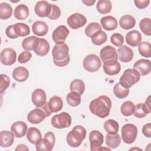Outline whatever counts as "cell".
Here are the masks:
<instances>
[{
    "label": "cell",
    "mask_w": 151,
    "mask_h": 151,
    "mask_svg": "<svg viewBox=\"0 0 151 151\" xmlns=\"http://www.w3.org/2000/svg\"><path fill=\"white\" fill-rule=\"evenodd\" d=\"M13 78L18 82H24L29 77L28 70L24 67H18L15 68L12 73Z\"/></svg>",
    "instance_id": "25"
},
{
    "label": "cell",
    "mask_w": 151,
    "mask_h": 151,
    "mask_svg": "<svg viewBox=\"0 0 151 151\" xmlns=\"http://www.w3.org/2000/svg\"><path fill=\"white\" fill-rule=\"evenodd\" d=\"M136 24L135 18L130 15H123L119 19V25L120 27L125 30L130 29L134 27Z\"/></svg>",
    "instance_id": "28"
},
{
    "label": "cell",
    "mask_w": 151,
    "mask_h": 151,
    "mask_svg": "<svg viewBox=\"0 0 151 151\" xmlns=\"http://www.w3.org/2000/svg\"><path fill=\"white\" fill-rule=\"evenodd\" d=\"M12 14V8L11 6L6 2L0 4V18L1 19H7Z\"/></svg>",
    "instance_id": "37"
},
{
    "label": "cell",
    "mask_w": 151,
    "mask_h": 151,
    "mask_svg": "<svg viewBox=\"0 0 151 151\" xmlns=\"http://www.w3.org/2000/svg\"><path fill=\"white\" fill-rule=\"evenodd\" d=\"M90 150H99L104 142L103 134L97 130H92L89 134Z\"/></svg>",
    "instance_id": "10"
},
{
    "label": "cell",
    "mask_w": 151,
    "mask_h": 151,
    "mask_svg": "<svg viewBox=\"0 0 151 151\" xmlns=\"http://www.w3.org/2000/svg\"><path fill=\"white\" fill-rule=\"evenodd\" d=\"M28 130V126L26 123L22 121H17L14 123L11 127V132L14 136L17 138L24 137Z\"/></svg>",
    "instance_id": "19"
},
{
    "label": "cell",
    "mask_w": 151,
    "mask_h": 151,
    "mask_svg": "<svg viewBox=\"0 0 151 151\" xmlns=\"http://www.w3.org/2000/svg\"><path fill=\"white\" fill-rule=\"evenodd\" d=\"M35 14L40 17H47L50 14L51 4L46 1H38L34 8Z\"/></svg>",
    "instance_id": "15"
},
{
    "label": "cell",
    "mask_w": 151,
    "mask_h": 151,
    "mask_svg": "<svg viewBox=\"0 0 151 151\" xmlns=\"http://www.w3.org/2000/svg\"><path fill=\"white\" fill-rule=\"evenodd\" d=\"M5 33H6V36L11 39H14V38H17L18 37V36L15 33L14 25H9L6 29Z\"/></svg>",
    "instance_id": "50"
},
{
    "label": "cell",
    "mask_w": 151,
    "mask_h": 151,
    "mask_svg": "<svg viewBox=\"0 0 151 151\" xmlns=\"http://www.w3.org/2000/svg\"><path fill=\"white\" fill-rule=\"evenodd\" d=\"M70 60V55H68L66 58L63 60H56L53 59V62L58 67H64L67 65L69 63Z\"/></svg>",
    "instance_id": "53"
},
{
    "label": "cell",
    "mask_w": 151,
    "mask_h": 151,
    "mask_svg": "<svg viewBox=\"0 0 151 151\" xmlns=\"http://www.w3.org/2000/svg\"><path fill=\"white\" fill-rule=\"evenodd\" d=\"M82 2L87 6H92L96 2V0H83Z\"/></svg>",
    "instance_id": "55"
},
{
    "label": "cell",
    "mask_w": 151,
    "mask_h": 151,
    "mask_svg": "<svg viewBox=\"0 0 151 151\" xmlns=\"http://www.w3.org/2000/svg\"><path fill=\"white\" fill-rule=\"evenodd\" d=\"M14 26L15 33L18 37H25L30 33L29 27L24 23H16Z\"/></svg>",
    "instance_id": "40"
},
{
    "label": "cell",
    "mask_w": 151,
    "mask_h": 151,
    "mask_svg": "<svg viewBox=\"0 0 151 151\" xmlns=\"http://www.w3.org/2000/svg\"><path fill=\"white\" fill-rule=\"evenodd\" d=\"M40 42V38L36 36H29L23 40L22 42V48L26 51L34 50L38 46Z\"/></svg>",
    "instance_id": "27"
},
{
    "label": "cell",
    "mask_w": 151,
    "mask_h": 151,
    "mask_svg": "<svg viewBox=\"0 0 151 151\" xmlns=\"http://www.w3.org/2000/svg\"><path fill=\"white\" fill-rule=\"evenodd\" d=\"M134 104L131 101H126L123 103L120 107V111L124 116H130L132 115L134 110Z\"/></svg>",
    "instance_id": "39"
},
{
    "label": "cell",
    "mask_w": 151,
    "mask_h": 151,
    "mask_svg": "<svg viewBox=\"0 0 151 151\" xmlns=\"http://www.w3.org/2000/svg\"><path fill=\"white\" fill-rule=\"evenodd\" d=\"M114 94L120 99H124L126 97L129 93V88H126L123 87L119 83L115 84L113 88Z\"/></svg>",
    "instance_id": "42"
},
{
    "label": "cell",
    "mask_w": 151,
    "mask_h": 151,
    "mask_svg": "<svg viewBox=\"0 0 151 151\" xmlns=\"http://www.w3.org/2000/svg\"><path fill=\"white\" fill-rule=\"evenodd\" d=\"M55 137L52 132H48L45 134L44 137L36 145L37 150H51L55 145Z\"/></svg>",
    "instance_id": "8"
},
{
    "label": "cell",
    "mask_w": 151,
    "mask_h": 151,
    "mask_svg": "<svg viewBox=\"0 0 151 151\" xmlns=\"http://www.w3.org/2000/svg\"><path fill=\"white\" fill-rule=\"evenodd\" d=\"M103 68L106 74L112 76L119 73L121 70V65L117 60H111L104 62Z\"/></svg>",
    "instance_id": "14"
},
{
    "label": "cell",
    "mask_w": 151,
    "mask_h": 151,
    "mask_svg": "<svg viewBox=\"0 0 151 151\" xmlns=\"http://www.w3.org/2000/svg\"><path fill=\"white\" fill-rule=\"evenodd\" d=\"M1 80H0V92L1 94H2L6 89L9 87L10 83V80L9 77L4 74H1Z\"/></svg>",
    "instance_id": "47"
},
{
    "label": "cell",
    "mask_w": 151,
    "mask_h": 151,
    "mask_svg": "<svg viewBox=\"0 0 151 151\" xmlns=\"http://www.w3.org/2000/svg\"><path fill=\"white\" fill-rule=\"evenodd\" d=\"M87 22L85 16L80 13H74L67 18V24L73 29H77L83 27Z\"/></svg>",
    "instance_id": "11"
},
{
    "label": "cell",
    "mask_w": 151,
    "mask_h": 151,
    "mask_svg": "<svg viewBox=\"0 0 151 151\" xmlns=\"http://www.w3.org/2000/svg\"><path fill=\"white\" fill-rule=\"evenodd\" d=\"M17 53L11 48H4L1 52V62L5 65H11L16 61Z\"/></svg>",
    "instance_id": "12"
},
{
    "label": "cell",
    "mask_w": 151,
    "mask_h": 151,
    "mask_svg": "<svg viewBox=\"0 0 151 151\" xmlns=\"http://www.w3.org/2000/svg\"><path fill=\"white\" fill-rule=\"evenodd\" d=\"M118 58L122 63H129L133 58V51L132 49L126 45H122L117 50Z\"/></svg>",
    "instance_id": "17"
},
{
    "label": "cell",
    "mask_w": 151,
    "mask_h": 151,
    "mask_svg": "<svg viewBox=\"0 0 151 151\" xmlns=\"http://www.w3.org/2000/svg\"><path fill=\"white\" fill-rule=\"evenodd\" d=\"M100 30H101V27L99 23L91 22L85 28L84 33L87 37L91 38L95 32Z\"/></svg>",
    "instance_id": "45"
},
{
    "label": "cell",
    "mask_w": 151,
    "mask_h": 151,
    "mask_svg": "<svg viewBox=\"0 0 151 151\" xmlns=\"http://www.w3.org/2000/svg\"><path fill=\"white\" fill-rule=\"evenodd\" d=\"M67 102L71 107H76L81 103V95L76 91H70L66 97Z\"/></svg>",
    "instance_id": "36"
},
{
    "label": "cell",
    "mask_w": 151,
    "mask_h": 151,
    "mask_svg": "<svg viewBox=\"0 0 151 151\" xmlns=\"http://www.w3.org/2000/svg\"><path fill=\"white\" fill-rule=\"evenodd\" d=\"M100 57L104 63L111 60H118L117 53L116 49L111 45H106L100 50Z\"/></svg>",
    "instance_id": "16"
},
{
    "label": "cell",
    "mask_w": 151,
    "mask_h": 151,
    "mask_svg": "<svg viewBox=\"0 0 151 151\" xmlns=\"http://www.w3.org/2000/svg\"><path fill=\"white\" fill-rule=\"evenodd\" d=\"M87 131L81 126L77 125L73 127L67 135V142L72 147H77L80 146L82 142L86 138Z\"/></svg>",
    "instance_id": "2"
},
{
    "label": "cell",
    "mask_w": 151,
    "mask_h": 151,
    "mask_svg": "<svg viewBox=\"0 0 151 151\" xmlns=\"http://www.w3.org/2000/svg\"><path fill=\"white\" fill-rule=\"evenodd\" d=\"M122 139L127 144H131L134 142L137 135V127L131 123L126 124L122 127Z\"/></svg>",
    "instance_id": "5"
},
{
    "label": "cell",
    "mask_w": 151,
    "mask_h": 151,
    "mask_svg": "<svg viewBox=\"0 0 151 151\" xmlns=\"http://www.w3.org/2000/svg\"><path fill=\"white\" fill-rule=\"evenodd\" d=\"M140 30L145 35H151V21L149 18H145L142 19L139 23Z\"/></svg>",
    "instance_id": "44"
},
{
    "label": "cell",
    "mask_w": 151,
    "mask_h": 151,
    "mask_svg": "<svg viewBox=\"0 0 151 151\" xmlns=\"http://www.w3.org/2000/svg\"><path fill=\"white\" fill-rule=\"evenodd\" d=\"M27 138L31 143L36 145L42 139V135L38 129L31 127L27 130Z\"/></svg>",
    "instance_id": "26"
},
{
    "label": "cell",
    "mask_w": 151,
    "mask_h": 151,
    "mask_svg": "<svg viewBox=\"0 0 151 151\" xmlns=\"http://www.w3.org/2000/svg\"><path fill=\"white\" fill-rule=\"evenodd\" d=\"M69 30L66 26L62 25L55 28L52 34V38L55 44H59L64 42L69 34Z\"/></svg>",
    "instance_id": "13"
},
{
    "label": "cell",
    "mask_w": 151,
    "mask_h": 151,
    "mask_svg": "<svg viewBox=\"0 0 151 151\" xmlns=\"http://www.w3.org/2000/svg\"><path fill=\"white\" fill-rule=\"evenodd\" d=\"M111 107L110 99L105 95L100 96L93 99L89 104L91 113L100 118H105L110 114Z\"/></svg>",
    "instance_id": "1"
},
{
    "label": "cell",
    "mask_w": 151,
    "mask_h": 151,
    "mask_svg": "<svg viewBox=\"0 0 151 151\" xmlns=\"http://www.w3.org/2000/svg\"><path fill=\"white\" fill-rule=\"evenodd\" d=\"M140 78L139 73L134 68H127L124 70L120 78L119 83L123 87L129 88L139 82Z\"/></svg>",
    "instance_id": "4"
},
{
    "label": "cell",
    "mask_w": 151,
    "mask_h": 151,
    "mask_svg": "<svg viewBox=\"0 0 151 151\" xmlns=\"http://www.w3.org/2000/svg\"><path fill=\"white\" fill-rule=\"evenodd\" d=\"M14 15L16 19L18 20L25 19L29 15V9L25 4H19L15 8Z\"/></svg>",
    "instance_id": "31"
},
{
    "label": "cell",
    "mask_w": 151,
    "mask_h": 151,
    "mask_svg": "<svg viewBox=\"0 0 151 151\" xmlns=\"http://www.w3.org/2000/svg\"><path fill=\"white\" fill-rule=\"evenodd\" d=\"M14 136L11 132L2 130L0 132V146L2 147L11 146L14 141Z\"/></svg>",
    "instance_id": "22"
},
{
    "label": "cell",
    "mask_w": 151,
    "mask_h": 151,
    "mask_svg": "<svg viewBox=\"0 0 151 151\" xmlns=\"http://www.w3.org/2000/svg\"><path fill=\"white\" fill-rule=\"evenodd\" d=\"M31 57H32V54L30 52L28 51H25L22 52L19 55V57L18 58V61L19 63L21 64L26 63L30 60V59L31 58Z\"/></svg>",
    "instance_id": "49"
},
{
    "label": "cell",
    "mask_w": 151,
    "mask_h": 151,
    "mask_svg": "<svg viewBox=\"0 0 151 151\" xmlns=\"http://www.w3.org/2000/svg\"><path fill=\"white\" fill-rule=\"evenodd\" d=\"M46 99L45 92L41 88L35 89L32 94V102L37 107L43 106L46 103Z\"/></svg>",
    "instance_id": "20"
},
{
    "label": "cell",
    "mask_w": 151,
    "mask_h": 151,
    "mask_svg": "<svg viewBox=\"0 0 151 151\" xmlns=\"http://www.w3.org/2000/svg\"><path fill=\"white\" fill-rule=\"evenodd\" d=\"M70 91H76L82 95L85 90L84 83L80 79H75L70 83Z\"/></svg>",
    "instance_id": "38"
},
{
    "label": "cell",
    "mask_w": 151,
    "mask_h": 151,
    "mask_svg": "<svg viewBox=\"0 0 151 151\" xmlns=\"http://www.w3.org/2000/svg\"><path fill=\"white\" fill-rule=\"evenodd\" d=\"M96 8L101 14H109L112 8L111 2L109 0H99L97 2Z\"/></svg>",
    "instance_id": "34"
},
{
    "label": "cell",
    "mask_w": 151,
    "mask_h": 151,
    "mask_svg": "<svg viewBox=\"0 0 151 151\" xmlns=\"http://www.w3.org/2000/svg\"><path fill=\"white\" fill-rule=\"evenodd\" d=\"M133 68L136 70L142 76H145L150 72L151 64L149 60L140 59L133 65Z\"/></svg>",
    "instance_id": "18"
},
{
    "label": "cell",
    "mask_w": 151,
    "mask_h": 151,
    "mask_svg": "<svg viewBox=\"0 0 151 151\" xmlns=\"http://www.w3.org/2000/svg\"><path fill=\"white\" fill-rule=\"evenodd\" d=\"M69 55V48L65 42L55 44L52 50V56L54 60H63Z\"/></svg>",
    "instance_id": "9"
},
{
    "label": "cell",
    "mask_w": 151,
    "mask_h": 151,
    "mask_svg": "<svg viewBox=\"0 0 151 151\" xmlns=\"http://www.w3.org/2000/svg\"><path fill=\"white\" fill-rule=\"evenodd\" d=\"M142 133L147 137H151V123L145 124L142 127Z\"/></svg>",
    "instance_id": "52"
},
{
    "label": "cell",
    "mask_w": 151,
    "mask_h": 151,
    "mask_svg": "<svg viewBox=\"0 0 151 151\" xmlns=\"http://www.w3.org/2000/svg\"><path fill=\"white\" fill-rule=\"evenodd\" d=\"M51 123L52 126L56 129L67 128L71 124V117L68 113L62 112L54 115L51 120Z\"/></svg>",
    "instance_id": "6"
},
{
    "label": "cell",
    "mask_w": 151,
    "mask_h": 151,
    "mask_svg": "<svg viewBox=\"0 0 151 151\" xmlns=\"http://www.w3.org/2000/svg\"><path fill=\"white\" fill-rule=\"evenodd\" d=\"M126 41L129 45L135 47L137 46L142 40V35L137 30H132L126 35Z\"/></svg>",
    "instance_id": "21"
},
{
    "label": "cell",
    "mask_w": 151,
    "mask_h": 151,
    "mask_svg": "<svg viewBox=\"0 0 151 151\" xmlns=\"http://www.w3.org/2000/svg\"><path fill=\"white\" fill-rule=\"evenodd\" d=\"M49 50H50L49 42L44 38H40L39 44L34 51L37 55L42 57L47 55L49 52Z\"/></svg>",
    "instance_id": "32"
},
{
    "label": "cell",
    "mask_w": 151,
    "mask_h": 151,
    "mask_svg": "<svg viewBox=\"0 0 151 151\" xmlns=\"http://www.w3.org/2000/svg\"><path fill=\"white\" fill-rule=\"evenodd\" d=\"M15 150H29V148L27 147V145H23V144H20L17 146V147L15 149Z\"/></svg>",
    "instance_id": "54"
},
{
    "label": "cell",
    "mask_w": 151,
    "mask_h": 151,
    "mask_svg": "<svg viewBox=\"0 0 151 151\" xmlns=\"http://www.w3.org/2000/svg\"><path fill=\"white\" fill-rule=\"evenodd\" d=\"M61 15V10L60 8L55 5V4H51V10L50 14L48 17L49 19L51 20H56Z\"/></svg>",
    "instance_id": "48"
},
{
    "label": "cell",
    "mask_w": 151,
    "mask_h": 151,
    "mask_svg": "<svg viewBox=\"0 0 151 151\" xmlns=\"http://www.w3.org/2000/svg\"><path fill=\"white\" fill-rule=\"evenodd\" d=\"M119 125L118 123L113 119L106 120L104 124V128L107 133H117L119 131Z\"/></svg>",
    "instance_id": "41"
},
{
    "label": "cell",
    "mask_w": 151,
    "mask_h": 151,
    "mask_svg": "<svg viewBox=\"0 0 151 151\" xmlns=\"http://www.w3.org/2000/svg\"><path fill=\"white\" fill-rule=\"evenodd\" d=\"M134 3L137 8L139 9H144L146 8L149 3V0H134Z\"/></svg>",
    "instance_id": "51"
},
{
    "label": "cell",
    "mask_w": 151,
    "mask_h": 151,
    "mask_svg": "<svg viewBox=\"0 0 151 151\" xmlns=\"http://www.w3.org/2000/svg\"><path fill=\"white\" fill-rule=\"evenodd\" d=\"M151 111V108H149L145 103H138L134 107L133 114L137 118H143Z\"/></svg>",
    "instance_id": "33"
},
{
    "label": "cell",
    "mask_w": 151,
    "mask_h": 151,
    "mask_svg": "<svg viewBox=\"0 0 151 151\" xmlns=\"http://www.w3.org/2000/svg\"><path fill=\"white\" fill-rule=\"evenodd\" d=\"M83 68L87 71L94 73L97 71L101 66V61L97 55L91 54L87 55L83 61Z\"/></svg>",
    "instance_id": "7"
},
{
    "label": "cell",
    "mask_w": 151,
    "mask_h": 151,
    "mask_svg": "<svg viewBox=\"0 0 151 151\" xmlns=\"http://www.w3.org/2000/svg\"><path fill=\"white\" fill-rule=\"evenodd\" d=\"M48 104L49 109L52 113H57L60 111L63 107V102L61 98L57 96H54L50 98Z\"/></svg>",
    "instance_id": "29"
},
{
    "label": "cell",
    "mask_w": 151,
    "mask_h": 151,
    "mask_svg": "<svg viewBox=\"0 0 151 151\" xmlns=\"http://www.w3.org/2000/svg\"><path fill=\"white\" fill-rule=\"evenodd\" d=\"M107 39V34L102 30H100L95 32L91 37L92 42L96 45H100L104 43Z\"/></svg>",
    "instance_id": "35"
},
{
    "label": "cell",
    "mask_w": 151,
    "mask_h": 151,
    "mask_svg": "<svg viewBox=\"0 0 151 151\" xmlns=\"http://www.w3.org/2000/svg\"><path fill=\"white\" fill-rule=\"evenodd\" d=\"M111 42L116 47H121L124 42V37L120 33H114L110 37Z\"/></svg>",
    "instance_id": "46"
},
{
    "label": "cell",
    "mask_w": 151,
    "mask_h": 151,
    "mask_svg": "<svg viewBox=\"0 0 151 151\" xmlns=\"http://www.w3.org/2000/svg\"><path fill=\"white\" fill-rule=\"evenodd\" d=\"M33 33L38 36H44L48 32V26L44 21H37L32 25Z\"/></svg>",
    "instance_id": "24"
},
{
    "label": "cell",
    "mask_w": 151,
    "mask_h": 151,
    "mask_svg": "<svg viewBox=\"0 0 151 151\" xmlns=\"http://www.w3.org/2000/svg\"><path fill=\"white\" fill-rule=\"evenodd\" d=\"M100 23L102 27L107 31H112L115 29L117 28L118 25L117 21L116 18L111 15L105 16L101 18Z\"/></svg>",
    "instance_id": "23"
},
{
    "label": "cell",
    "mask_w": 151,
    "mask_h": 151,
    "mask_svg": "<svg viewBox=\"0 0 151 151\" xmlns=\"http://www.w3.org/2000/svg\"><path fill=\"white\" fill-rule=\"evenodd\" d=\"M105 140L106 144L111 149H115L120 145L121 138L117 133L113 134L107 133L106 136Z\"/></svg>",
    "instance_id": "30"
},
{
    "label": "cell",
    "mask_w": 151,
    "mask_h": 151,
    "mask_svg": "<svg viewBox=\"0 0 151 151\" xmlns=\"http://www.w3.org/2000/svg\"><path fill=\"white\" fill-rule=\"evenodd\" d=\"M138 45V50L142 56L146 58L151 57V45L149 42H140Z\"/></svg>",
    "instance_id": "43"
},
{
    "label": "cell",
    "mask_w": 151,
    "mask_h": 151,
    "mask_svg": "<svg viewBox=\"0 0 151 151\" xmlns=\"http://www.w3.org/2000/svg\"><path fill=\"white\" fill-rule=\"evenodd\" d=\"M52 112L50 110L48 103H45L43 106L37 107L29 111L27 115V120L31 124H39L44 119L50 116Z\"/></svg>",
    "instance_id": "3"
}]
</instances>
